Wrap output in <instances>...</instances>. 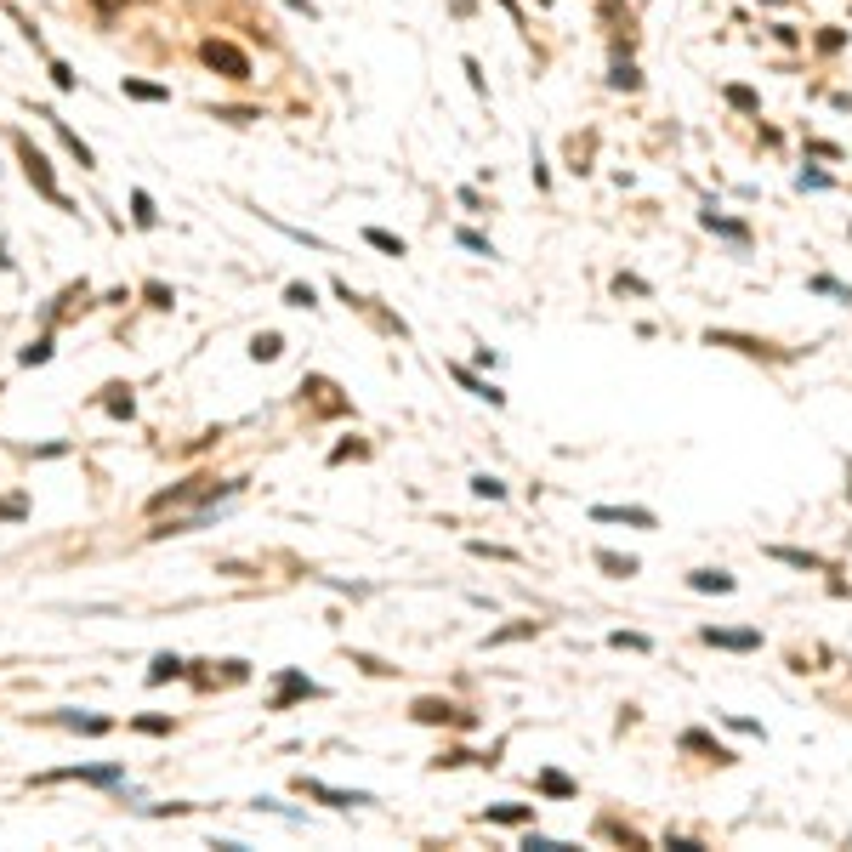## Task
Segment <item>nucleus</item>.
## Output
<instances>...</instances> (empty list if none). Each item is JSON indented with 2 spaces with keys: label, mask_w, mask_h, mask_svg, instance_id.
<instances>
[{
  "label": "nucleus",
  "mask_w": 852,
  "mask_h": 852,
  "mask_svg": "<svg viewBox=\"0 0 852 852\" xmlns=\"http://www.w3.org/2000/svg\"><path fill=\"white\" fill-rule=\"evenodd\" d=\"M199 57L210 63V69H217L222 80H250V57L239 52V46H228V40H205L199 46Z\"/></svg>",
  "instance_id": "1"
},
{
  "label": "nucleus",
  "mask_w": 852,
  "mask_h": 852,
  "mask_svg": "<svg viewBox=\"0 0 852 852\" xmlns=\"http://www.w3.org/2000/svg\"><path fill=\"white\" fill-rule=\"evenodd\" d=\"M233 483H217V478H194V483H182V489H170V495H154V511H170V506H199L210 495H228Z\"/></svg>",
  "instance_id": "2"
},
{
  "label": "nucleus",
  "mask_w": 852,
  "mask_h": 852,
  "mask_svg": "<svg viewBox=\"0 0 852 852\" xmlns=\"http://www.w3.org/2000/svg\"><path fill=\"white\" fill-rule=\"evenodd\" d=\"M17 154H24V170H29V182H34V188H40V194H46V199H57L63 210H69V199H63V194H57V182H52V165H46V154H40V148H34L29 137H17Z\"/></svg>",
  "instance_id": "3"
},
{
  "label": "nucleus",
  "mask_w": 852,
  "mask_h": 852,
  "mask_svg": "<svg viewBox=\"0 0 852 852\" xmlns=\"http://www.w3.org/2000/svg\"><path fill=\"white\" fill-rule=\"evenodd\" d=\"M591 518H596V523H631V528H654V511H643V506H596Z\"/></svg>",
  "instance_id": "4"
},
{
  "label": "nucleus",
  "mask_w": 852,
  "mask_h": 852,
  "mask_svg": "<svg viewBox=\"0 0 852 852\" xmlns=\"http://www.w3.org/2000/svg\"><path fill=\"white\" fill-rule=\"evenodd\" d=\"M705 643H716V648H756L761 636L756 631H705Z\"/></svg>",
  "instance_id": "5"
},
{
  "label": "nucleus",
  "mask_w": 852,
  "mask_h": 852,
  "mask_svg": "<svg viewBox=\"0 0 852 852\" xmlns=\"http://www.w3.org/2000/svg\"><path fill=\"white\" fill-rule=\"evenodd\" d=\"M415 716H421V721H466L455 705H438V699H421V705H415Z\"/></svg>",
  "instance_id": "6"
},
{
  "label": "nucleus",
  "mask_w": 852,
  "mask_h": 852,
  "mask_svg": "<svg viewBox=\"0 0 852 852\" xmlns=\"http://www.w3.org/2000/svg\"><path fill=\"white\" fill-rule=\"evenodd\" d=\"M364 239H370L375 250H387V256H403V239H398V233H387V228H364Z\"/></svg>",
  "instance_id": "7"
},
{
  "label": "nucleus",
  "mask_w": 852,
  "mask_h": 852,
  "mask_svg": "<svg viewBox=\"0 0 852 852\" xmlns=\"http://www.w3.org/2000/svg\"><path fill=\"white\" fill-rule=\"evenodd\" d=\"M295 693H318L307 676H285V688H279V699H273V711H285V699H295Z\"/></svg>",
  "instance_id": "8"
},
{
  "label": "nucleus",
  "mask_w": 852,
  "mask_h": 852,
  "mask_svg": "<svg viewBox=\"0 0 852 852\" xmlns=\"http://www.w3.org/2000/svg\"><path fill=\"white\" fill-rule=\"evenodd\" d=\"M165 676H182V659H177V654H160L154 671H148V682H165Z\"/></svg>",
  "instance_id": "9"
},
{
  "label": "nucleus",
  "mask_w": 852,
  "mask_h": 852,
  "mask_svg": "<svg viewBox=\"0 0 852 852\" xmlns=\"http://www.w3.org/2000/svg\"><path fill=\"white\" fill-rule=\"evenodd\" d=\"M596 563H603L608 574H620V580H625V574H636V557H614V551H596Z\"/></svg>",
  "instance_id": "10"
},
{
  "label": "nucleus",
  "mask_w": 852,
  "mask_h": 852,
  "mask_svg": "<svg viewBox=\"0 0 852 852\" xmlns=\"http://www.w3.org/2000/svg\"><path fill=\"white\" fill-rule=\"evenodd\" d=\"M125 97H137V102H165L160 85H142V80H125Z\"/></svg>",
  "instance_id": "11"
},
{
  "label": "nucleus",
  "mask_w": 852,
  "mask_h": 852,
  "mask_svg": "<svg viewBox=\"0 0 852 852\" xmlns=\"http://www.w3.org/2000/svg\"><path fill=\"white\" fill-rule=\"evenodd\" d=\"M693 591H733L728 574H693Z\"/></svg>",
  "instance_id": "12"
},
{
  "label": "nucleus",
  "mask_w": 852,
  "mask_h": 852,
  "mask_svg": "<svg viewBox=\"0 0 852 852\" xmlns=\"http://www.w3.org/2000/svg\"><path fill=\"white\" fill-rule=\"evenodd\" d=\"M285 302H290V307H313L318 295H313V285H290V290H285Z\"/></svg>",
  "instance_id": "13"
},
{
  "label": "nucleus",
  "mask_w": 852,
  "mask_h": 852,
  "mask_svg": "<svg viewBox=\"0 0 852 852\" xmlns=\"http://www.w3.org/2000/svg\"><path fill=\"white\" fill-rule=\"evenodd\" d=\"M46 358H52V341L46 335H40L34 347H24V364H46Z\"/></svg>",
  "instance_id": "14"
},
{
  "label": "nucleus",
  "mask_w": 852,
  "mask_h": 852,
  "mask_svg": "<svg viewBox=\"0 0 852 852\" xmlns=\"http://www.w3.org/2000/svg\"><path fill=\"white\" fill-rule=\"evenodd\" d=\"M540 790H551V796H568V790H574V784H568L563 773H540Z\"/></svg>",
  "instance_id": "15"
},
{
  "label": "nucleus",
  "mask_w": 852,
  "mask_h": 852,
  "mask_svg": "<svg viewBox=\"0 0 852 852\" xmlns=\"http://www.w3.org/2000/svg\"><path fill=\"white\" fill-rule=\"evenodd\" d=\"M250 353H256V358H279V335H256Z\"/></svg>",
  "instance_id": "16"
},
{
  "label": "nucleus",
  "mask_w": 852,
  "mask_h": 852,
  "mask_svg": "<svg viewBox=\"0 0 852 852\" xmlns=\"http://www.w3.org/2000/svg\"><path fill=\"white\" fill-rule=\"evenodd\" d=\"M489 818H500V824H518V818H528V807H495Z\"/></svg>",
  "instance_id": "17"
},
{
  "label": "nucleus",
  "mask_w": 852,
  "mask_h": 852,
  "mask_svg": "<svg viewBox=\"0 0 852 852\" xmlns=\"http://www.w3.org/2000/svg\"><path fill=\"white\" fill-rule=\"evenodd\" d=\"M131 205H137V222H142V228H154V205H148V194H137Z\"/></svg>",
  "instance_id": "18"
}]
</instances>
